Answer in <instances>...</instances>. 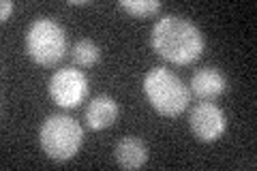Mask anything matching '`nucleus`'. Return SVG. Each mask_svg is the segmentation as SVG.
I'll return each mask as SVG.
<instances>
[{"label": "nucleus", "instance_id": "10", "mask_svg": "<svg viewBox=\"0 0 257 171\" xmlns=\"http://www.w3.org/2000/svg\"><path fill=\"white\" fill-rule=\"evenodd\" d=\"M71 58H73V62L77 64V67L88 69V67H94V64L101 60V50H99V45H96L94 41L82 39V41H77V43L73 45V50H71Z\"/></svg>", "mask_w": 257, "mask_h": 171}, {"label": "nucleus", "instance_id": "1", "mask_svg": "<svg viewBox=\"0 0 257 171\" xmlns=\"http://www.w3.org/2000/svg\"><path fill=\"white\" fill-rule=\"evenodd\" d=\"M150 45L157 56L172 64H191L204 54V35L191 20L176 13L159 18L150 32Z\"/></svg>", "mask_w": 257, "mask_h": 171}, {"label": "nucleus", "instance_id": "7", "mask_svg": "<svg viewBox=\"0 0 257 171\" xmlns=\"http://www.w3.org/2000/svg\"><path fill=\"white\" fill-rule=\"evenodd\" d=\"M191 94H195L202 101H214L227 90V77L219 69L204 67L191 77Z\"/></svg>", "mask_w": 257, "mask_h": 171}, {"label": "nucleus", "instance_id": "4", "mask_svg": "<svg viewBox=\"0 0 257 171\" xmlns=\"http://www.w3.org/2000/svg\"><path fill=\"white\" fill-rule=\"evenodd\" d=\"M26 54L32 62L41 67H54L67 54V32L58 22L50 18H39L28 26Z\"/></svg>", "mask_w": 257, "mask_h": 171}, {"label": "nucleus", "instance_id": "6", "mask_svg": "<svg viewBox=\"0 0 257 171\" xmlns=\"http://www.w3.org/2000/svg\"><path fill=\"white\" fill-rule=\"evenodd\" d=\"M189 126L197 141L214 143L227 131V118H225V111L219 105H214L212 101H204L191 109Z\"/></svg>", "mask_w": 257, "mask_h": 171}, {"label": "nucleus", "instance_id": "8", "mask_svg": "<svg viewBox=\"0 0 257 171\" xmlns=\"http://www.w3.org/2000/svg\"><path fill=\"white\" fill-rule=\"evenodd\" d=\"M118 113H120L118 103L107 94H99L86 105L84 120L88 128H92V131H105L118 120Z\"/></svg>", "mask_w": 257, "mask_h": 171}, {"label": "nucleus", "instance_id": "11", "mask_svg": "<svg viewBox=\"0 0 257 171\" xmlns=\"http://www.w3.org/2000/svg\"><path fill=\"white\" fill-rule=\"evenodd\" d=\"M120 9L133 18H152L161 11L159 0H120Z\"/></svg>", "mask_w": 257, "mask_h": 171}, {"label": "nucleus", "instance_id": "13", "mask_svg": "<svg viewBox=\"0 0 257 171\" xmlns=\"http://www.w3.org/2000/svg\"><path fill=\"white\" fill-rule=\"evenodd\" d=\"M69 5H88V3H86V0H71Z\"/></svg>", "mask_w": 257, "mask_h": 171}, {"label": "nucleus", "instance_id": "2", "mask_svg": "<svg viewBox=\"0 0 257 171\" xmlns=\"http://www.w3.org/2000/svg\"><path fill=\"white\" fill-rule=\"evenodd\" d=\"M144 94L159 116L176 118L189 107L191 90L184 81L163 67H155L144 75Z\"/></svg>", "mask_w": 257, "mask_h": 171}, {"label": "nucleus", "instance_id": "5", "mask_svg": "<svg viewBox=\"0 0 257 171\" xmlns=\"http://www.w3.org/2000/svg\"><path fill=\"white\" fill-rule=\"evenodd\" d=\"M47 92L56 105L64 109H73L88 96V77L73 67L58 69L47 81Z\"/></svg>", "mask_w": 257, "mask_h": 171}, {"label": "nucleus", "instance_id": "3", "mask_svg": "<svg viewBox=\"0 0 257 171\" xmlns=\"http://www.w3.org/2000/svg\"><path fill=\"white\" fill-rule=\"evenodd\" d=\"M84 143L82 124L67 113H52L39 128V145L47 158L67 162L75 156Z\"/></svg>", "mask_w": 257, "mask_h": 171}, {"label": "nucleus", "instance_id": "12", "mask_svg": "<svg viewBox=\"0 0 257 171\" xmlns=\"http://www.w3.org/2000/svg\"><path fill=\"white\" fill-rule=\"evenodd\" d=\"M13 13V0H3V5H0V22H7L11 18Z\"/></svg>", "mask_w": 257, "mask_h": 171}, {"label": "nucleus", "instance_id": "9", "mask_svg": "<svg viewBox=\"0 0 257 171\" xmlns=\"http://www.w3.org/2000/svg\"><path fill=\"white\" fill-rule=\"evenodd\" d=\"M148 145L140 137H122L114 148V160L122 169H140L148 162Z\"/></svg>", "mask_w": 257, "mask_h": 171}]
</instances>
